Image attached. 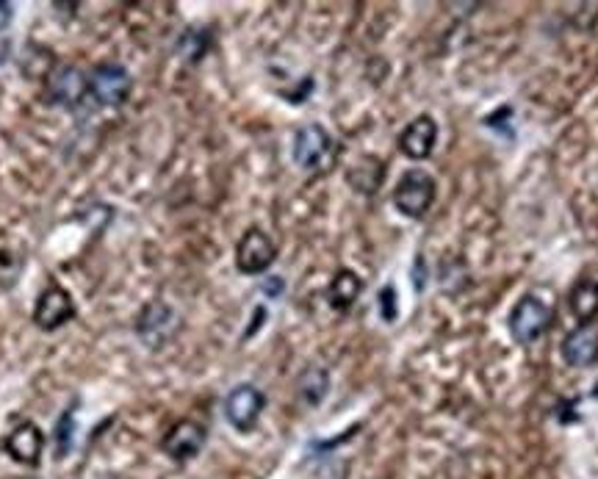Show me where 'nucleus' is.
I'll return each instance as SVG.
<instances>
[{"mask_svg": "<svg viewBox=\"0 0 598 479\" xmlns=\"http://www.w3.org/2000/svg\"><path fill=\"white\" fill-rule=\"evenodd\" d=\"M338 158V144L322 125H305L294 136V164L305 172H327Z\"/></svg>", "mask_w": 598, "mask_h": 479, "instance_id": "1", "label": "nucleus"}, {"mask_svg": "<svg viewBox=\"0 0 598 479\" xmlns=\"http://www.w3.org/2000/svg\"><path fill=\"white\" fill-rule=\"evenodd\" d=\"M435 203V180L424 169H410L405 172L394 189V205L399 214L419 219Z\"/></svg>", "mask_w": 598, "mask_h": 479, "instance_id": "2", "label": "nucleus"}, {"mask_svg": "<svg viewBox=\"0 0 598 479\" xmlns=\"http://www.w3.org/2000/svg\"><path fill=\"white\" fill-rule=\"evenodd\" d=\"M551 324V308L540 297L527 294L524 300H518V305L510 313V333L518 344H535L538 338L546 336Z\"/></svg>", "mask_w": 598, "mask_h": 479, "instance_id": "3", "label": "nucleus"}, {"mask_svg": "<svg viewBox=\"0 0 598 479\" xmlns=\"http://www.w3.org/2000/svg\"><path fill=\"white\" fill-rule=\"evenodd\" d=\"M89 95L100 106H122L131 95V75L122 64L106 61L89 72Z\"/></svg>", "mask_w": 598, "mask_h": 479, "instance_id": "4", "label": "nucleus"}, {"mask_svg": "<svg viewBox=\"0 0 598 479\" xmlns=\"http://www.w3.org/2000/svg\"><path fill=\"white\" fill-rule=\"evenodd\" d=\"M264 405L266 396L255 385H236L228 394V399H225V419L230 421V427H236L239 432H250L261 419Z\"/></svg>", "mask_w": 598, "mask_h": 479, "instance_id": "5", "label": "nucleus"}, {"mask_svg": "<svg viewBox=\"0 0 598 479\" xmlns=\"http://www.w3.org/2000/svg\"><path fill=\"white\" fill-rule=\"evenodd\" d=\"M48 103L53 106H64V108H78L81 100L89 95V75L78 70V67H56L53 72H48Z\"/></svg>", "mask_w": 598, "mask_h": 479, "instance_id": "6", "label": "nucleus"}, {"mask_svg": "<svg viewBox=\"0 0 598 479\" xmlns=\"http://www.w3.org/2000/svg\"><path fill=\"white\" fill-rule=\"evenodd\" d=\"M275 258V241L258 228L247 230L241 236L239 247H236V266H239V272H244V275H264L266 269L275 264Z\"/></svg>", "mask_w": 598, "mask_h": 479, "instance_id": "7", "label": "nucleus"}, {"mask_svg": "<svg viewBox=\"0 0 598 479\" xmlns=\"http://www.w3.org/2000/svg\"><path fill=\"white\" fill-rule=\"evenodd\" d=\"M75 316V302H72L70 291L61 286H48L34 308V324L45 333H53Z\"/></svg>", "mask_w": 598, "mask_h": 479, "instance_id": "8", "label": "nucleus"}, {"mask_svg": "<svg viewBox=\"0 0 598 479\" xmlns=\"http://www.w3.org/2000/svg\"><path fill=\"white\" fill-rule=\"evenodd\" d=\"M205 438H208V430H205L200 421L194 419H180L178 424H172L169 432L164 435V452H167L172 460L178 463H186L203 452Z\"/></svg>", "mask_w": 598, "mask_h": 479, "instance_id": "9", "label": "nucleus"}, {"mask_svg": "<svg viewBox=\"0 0 598 479\" xmlns=\"http://www.w3.org/2000/svg\"><path fill=\"white\" fill-rule=\"evenodd\" d=\"M175 319L178 316H175V311L169 308L167 302H150V305H144L139 319H136V333H139V338L147 347H161L172 336Z\"/></svg>", "mask_w": 598, "mask_h": 479, "instance_id": "10", "label": "nucleus"}, {"mask_svg": "<svg viewBox=\"0 0 598 479\" xmlns=\"http://www.w3.org/2000/svg\"><path fill=\"white\" fill-rule=\"evenodd\" d=\"M435 142H438V125L432 117L421 114L416 120L407 125L405 131L399 133V150L402 156H407L410 161H424V158L432 156L435 150Z\"/></svg>", "mask_w": 598, "mask_h": 479, "instance_id": "11", "label": "nucleus"}, {"mask_svg": "<svg viewBox=\"0 0 598 479\" xmlns=\"http://www.w3.org/2000/svg\"><path fill=\"white\" fill-rule=\"evenodd\" d=\"M563 358L574 369H590L598 363V327L593 322L579 324L563 341Z\"/></svg>", "mask_w": 598, "mask_h": 479, "instance_id": "12", "label": "nucleus"}, {"mask_svg": "<svg viewBox=\"0 0 598 479\" xmlns=\"http://www.w3.org/2000/svg\"><path fill=\"white\" fill-rule=\"evenodd\" d=\"M45 449V435L36 427L34 421H23L12 430V435L6 438V452L17 460L20 466H36L39 457Z\"/></svg>", "mask_w": 598, "mask_h": 479, "instance_id": "13", "label": "nucleus"}, {"mask_svg": "<svg viewBox=\"0 0 598 479\" xmlns=\"http://www.w3.org/2000/svg\"><path fill=\"white\" fill-rule=\"evenodd\" d=\"M385 178V167L380 158L363 156L355 161V167L347 172V180L352 183V189L360 194H374L380 189V183Z\"/></svg>", "mask_w": 598, "mask_h": 479, "instance_id": "14", "label": "nucleus"}, {"mask_svg": "<svg viewBox=\"0 0 598 479\" xmlns=\"http://www.w3.org/2000/svg\"><path fill=\"white\" fill-rule=\"evenodd\" d=\"M360 291H363V280H360L355 272L341 269V272L333 277L327 297H330V305H333L335 311H349V308L355 305V300L360 297Z\"/></svg>", "mask_w": 598, "mask_h": 479, "instance_id": "15", "label": "nucleus"}, {"mask_svg": "<svg viewBox=\"0 0 598 479\" xmlns=\"http://www.w3.org/2000/svg\"><path fill=\"white\" fill-rule=\"evenodd\" d=\"M571 313L576 322L590 324L598 316V280H582L571 291Z\"/></svg>", "mask_w": 598, "mask_h": 479, "instance_id": "16", "label": "nucleus"}, {"mask_svg": "<svg viewBox=\"0 0 598 479\" xmlns=\"http://www.w3.org/2000/svg\"><path fill=\"white\" fill-rule=\"evenodd\" d=\"M330 391V374L322 366H311L308 372L299 377V396L305 405H319Z\"/></svg>", "mask_w": 598, "mask_h": 479, "instance_id": "17", "label": "nucleus"}, {"mask_svg": "<svg viewBox=\"0 0 598 479\" xmlns=\"http://www.w3.org/2000/svg\"><path fill=\"white\" fill-rule=\"evenodd\" d=\"M205 53V36L200 31H186L180 39V56L186 61H200Z\"/></svg>", "mask_w": 598, "mask_h": 479, "instance_id": "18", "label": "nucleus"}, {"mask_svg": "<svg viewBox=\"0 0 598 479\" xmlns=\"http://www.w3.org/2000/svg\"><path fill=\"white\" fill-rule=\"evenodd\" d=\"M72 410H67L64 416H61V421L56 424V446H59V457H64L67 452H70V444H72Z\"/></svg>", "mask_w": 598, "mask_h": 479, "instance_id": "19", "label": "nucleus"}, {"mask_svg": "<svg viewBox=\"0 0 598 479\" xmlns=\"http://www.w3.org/2000/svg\"><path fill=\"white\" fill-rule=\"evenodd\" d=\"M380 313H383L385 322H394L396 319V291L391 286H385L380 291Z\"/></svg>", "mask_w": 598, "mask_h": 479, "instance_id": "20", "label": "nucleus"}, {"mask_svg": "<svg viewBox=\"0 0 598 479\" xmlns=\"http://www.w3.org/2000/svg\"><path fill=\"white\" fill-rule=\"evenodd\" d=\"M9 20H12V3H3V0H0V28H6Z\"/></svg>", "mask_w": 598, "mask_h": 479, "instance_id": "21", "label": "nucleus"}]
</instances>
